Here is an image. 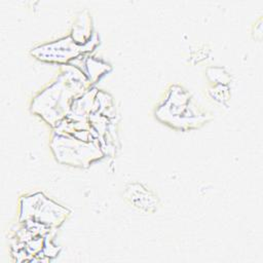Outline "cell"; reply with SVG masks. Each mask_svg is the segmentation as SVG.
Returning a JSON list of instances; mask_svg holds the SVG:
<instances>
[{
  "label": "cell",
  "mask_w": 263,
  "mask_h": 263,
  "mask_svg": "<svg viewBox=\"0 0 263 263\" xmlns=\"http://www.w3.org/2000/svg\"><path fill=\"white\" fill-rule=\"evenodd\" d=\"M128 197L130 198V202L136 206L146 209L147 211L156 204L154 196H152L150 192L141 185H132L130 189H128Z\"/></svg>",
  "instance_id": "cell-2"
},
{
  "label": "cell",
  "mask_w": 263,
  "mask_h": 263,
  "mask_svg": "<svg viewBox=\"0 0 263 263\" xmlns=\"http://www.w3.org/2000/svg\"><path fill=\"white\" fill-rule=\"evenodd\" d=\"M91 44L87 45H77L70 38L60 40L55 43H51L46 46L36 48L32 53L38 57L40 60L45 61H54V62H67L73 57L79 54L81 51L89 50Z\"/></svg>",
  "instance_id": "cell-1"
}]
</instances>
